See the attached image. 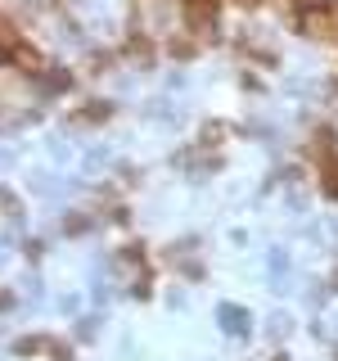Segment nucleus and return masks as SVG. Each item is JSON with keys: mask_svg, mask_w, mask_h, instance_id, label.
<instances>
[{"mask_svg": "<svg viewBox=\"0 0 338 361\" xmlns=\"http://www.w3.org/2000/svg\"><path fill=\"white\" fill-rule=\"evenodd\" d=\"M185 18H190V27H199L203 36L217 32V5H212V0H190V5H185Z\"/></svg>", "mask_w": 338, "mask_h": 361, "instance_id": "1", "label": "nucleus"}, {"mask_svg": "<svg viewBox=\"0 0 338 361\" xmlns=\"http://www.w3.org/2000/svg\"><path fill=\"white\" fill-rule=\"evenodd\" d=\"M239 5H262V0H239Z\"/></svg>", "mask_w": 338, "mask_h": 361, "instance_id": "6", "label": "nucleus"}, {"mask_svg": "<svg viewBox=\"0 0 338 361\" xmlns=\"http://www.w3.org/2000/svg\"><path fill=\"white\" fill-rule=\"evenodd\" d=\"M217 321H221V330H226V335H235V339H244L248 330H253V325H248V312H244V307H230V302L217 312Z\"/></svg>", "mask_w": 338, "mask_h": 361, "instance_id": "2", "label": "nucleus"}, {"mask_svg": "<svg viewBox=\"0 0 338 361\" xmlns=\"http://www.w3.org/2000/svg\"><path fill=\"white\" fill-rule=\"evenodd\" d=\"M289 325H293L289 316H270V339H284V335H289Z\"/></svg>", "mask_w": 338, "mask_h": 361, "instance_id": "4", "label": "nucleus"}, {"mask_svg": "<svg viewBox=\"0 0 338 361\" xmlns=\"http://www.w3.org/2000/svg\"><path fill=\"white\" fill-rule=\"evenodd\" d=\"M41 348H45V339H23V344H18V353H41Z\"/></svg>", "mask_w": 338, "mask_h": 361, "instance_id": "5", "label": "nucleus"}, {"mask_svg": "<svg viewBox=\"0 0 338 361\" xmlns=\"http://www.w3.org/2000/svg\"><path fill=\"white\" fill-rule=\"evenodd\" d=\"M325 194H330V199H338V163H330V167H325Z\"/></svg>", "mask_w": 338, "mask_h": 361, "instance_id": "3", "label": "nucleus"}, {"mask_svg": "<svg viewBox=\"0 0 338 361\" xmlns=\"http://www.w3.org/2000/svg\"><path fill=\"white\" fill-rule=\"evenodd\" d=\"M275 361H289V357H275Z\"/></svg>", "mask_w": 338, "mask_h": 361, "instance_id": "7", "label": "nucleus"}]
</instances>
